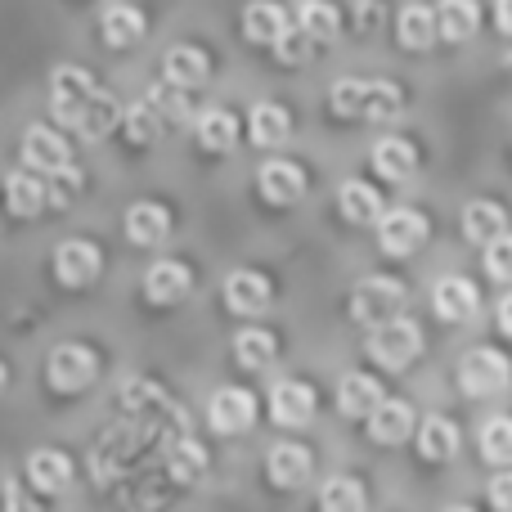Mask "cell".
Returning a JSON list of instances; mask_svg holds the SVG:
<instances>
[{"mask_svg": "<svg viewBox=\"0 0 512 512\" xmlns=\"http://www.w3.org/2000/svg\"><path fill=\"white\" fill-rule=\"evenodd\" d=\"M162 72H167V81H176V86L194 90L207 81V72H212V63H207V54L198 50V45H176V50L162 59Z\"/></svg>", "mask_w": 512, "mask_h": 512, "instance_id": "cell-29", "label": "cell"}, {"mask_svg": "<svg viewBox=\"0 0 512 512\" xmlns=\"http://www.w3.org/2000/svg\"><path fill=\"white\" fill-rule=\"evenodd\" d=\"M99 270H104V252L90 239H68L54 252V274H59L63 288H86L99 279Z\"/></svg>", "mask_w": 512, "mask_h": 512, "instance_id": "cell-7", "label": "cell"}, {"mask_svg": "<svg viewBox=\"0 0 512 512\" xmlns=\"http://www.w3.org/2000/svg\"><path fill=\"white\" fill-rule=\"evenodd\" d=\"M373 167H378L382 180H391V185H400V180H409L418 171V153L409 140H400V135H387V140L373 144Z\"/></svg>", "mask_w": 512, "mask_h": 512, "instance_id": "cell-19", "label": "cell"}, {"mask_svg": "<svg viewBox=\"0 0 512 512\" xmlns=\"http://www.w3.org/2000/svg\"><path fill=\"white\" fill-rule=\"evenodd\" d=\"M283 32H288L283 5H274V0H252V5L243 9V36H248L252 45H279Z\"/></svg>", "mask_w": 512, "mask_h": 512, "instance_id": "cell-18", "label": "cell"}, {"mask_svg": "<svg viewBox=\"0 0 512 512\" xmlns=\"http://www.w3.org/2000/svg\"><path fill=\"white\" fill-rule=\"evenodd\" d=\"M459 427L450 423L445 414H432L423 427H418V454H423L427 463H445V459H454L459 454Z\"/></svg>", "mask_w": 512, "mask_h": 512, "instance_id": "cell-26", "label": "cell"}, {"mask_svg": "<svg viewBox=\"0 0 512 512\" xmlns=\"http://www.w3.org/2000/svg\"><path fill=\"white\" fill-rule=\"evenodd\" d=\"M261 194L270 198V203L288 207V203H297V198L306 194V176H301L297 162L274 158V162H265L261 167Z\"/></svg>", "mask_w": 512, "mask_h": 512, "instance_id": "cell-20", "label": "cell"}, {"mask_svg": "<svg viewBox=\"0 0 512 512\" xmlns=\"http://www.w3.org/2000/svg\"><path fill=\"white\" fill-rule=\"evenodd\" d=\"M405 283L391 279V274H369V279L355 283L351 292V319L364 328H378L387 319L405 315Z\"/></svg>", "mask_w": 512, "mask_h": 512, "instance_id": "cell-1", "label": "cell"}, {"mask_svg": "<svg viewBox=\"0 0 512 512\" xmlns=\"http://www.w3.org/2000/svg\"><path fill=\"white\" fill-rule=\"evenodd\" d=\"M400 45L405 50H427V45L436 41V9L432 5H405L400 9Z\"/></svg>", "mask_w": 512, "mask_h": 512, "instance_id": "cell-32", "label": "cell"}, {"mask_svg": "<svg viewBox=\"0 0 512 512\" xmlns=\"http://www.w3.org/2000/svg\"><path fill=\"white\" fill-rule=\"evenodd\" d=\"M149 104L162 113V122H180V117L189 113V95H185V86H176V81H162V86L149 95Z\"/></svg>", "mask_w": 512, "mask_h": 512, "instance_id": "cell-40", "label": "cell"}, {"mask_svg": "<svg viewBox=\"0 0 512 512\" xmlns=\"http://www.w3.org/2000/svg\"><path fill=\"white\" fill-rule=\"evenodd\" d=\"M378 400H382V387L369 373H346V378L337 382V409H342L346 418H369L373 409H378Z\"/></svg>", "mask_w": 512, "mask_h": 512, "instance_id": "cell-22", "label": "cell"}, {"mask_svg": "<svg viewBox=\"0 0 512 512\" xmlns=\"http://www.w3.org/2000/svg\"><path fill=\"white\" fill-rule=\"evenodd\" d=\"M225 306H230L234 315H261V310L270 306V279L256 270H234L230 279H225Z\"/></svg>", "mask_w": 512, "mask_h": 512, "instance_id": "cell-13", "label": "cell"}, {"mask_svg": "<svg viewBox=\"0 0 512 512\" xmlns=\"http://www.w3.org/2000/svg\"><path fill=\"white\" fill-rule=\"evenodd\" d=\"M126 239L140 248H158L171 239V212L162 203H135L126 212Z\"/></svg>", "mask_w": 512, "mask_h": 512, "instance_id": "cell-15", "label": "cell"}, {"mask_svg": "<svg viewBox=\"0 0 512 512\" xmlns=\"http://www.w3.org/2000/svg\"><path fill=\"white\" fill-rule=\"evenodd\" d=\"M23 162L32 171H41V176H54V171L72 167L68 140H63L59 131H50V126H27L23 131Z\"/></svg>", "mask_w": 512, "mask_h": 512, "instance_id": "cell-10", "label": "cell"}, {"mask_svg": "<svg viewBox=\"0 0 512 512\" xmlns=\"http://www.w3.org/2000/svg\"><path fill=\"white\" fill-rule=\"evenodd\" d=\"M495 23H499V32L512 36V0H495Z\"/></svg>", "mask_w": 512, "mask_h": 512, "instance_id": "cell-45", "label": "cell"}, {"mask_svg": "<svg viewBox=\"0 0 512 512\" xmlns=\"http://www.w3.org/2000/svg\"><path fill=\"white\" fill-rule=\"evenodd\" d=\"M9 387V369H5V364H0V391H5Z\"/></svg>", "mask_w": 512, "mask_h": 512, "instance_id": "cell-47", "label": "cell"}, {"mask_svg": "<svg viewBox=\"0 0 512 512\" xmlns=\"http://www.w3.org/2000/svg\"><path fill=\"white\" fill-rule=\"evenodd\" d=\"M234 355H239L243 369H270L274 355H279V342H274V333H265V328H243L239 337H234Z\"/></svg>", "mask_w": 512, "mask_h": 512, "instance_id": "cell-34", "label": "cell"}, {"mask_svg": "<svg viewBox=\"0 0 512 512\" xmlns=\"http://www.w3.org/2000/svg\"><path fill=\"white\" fill-rule=\"evenodd\" d=\"M95 90H99V81L90 77L86 68H77V63H59V68L50 72V108H54V117H59L63 126H77L81 108L90 104Z\"/></svg>", "mask_w": 512, "mask_h": 512, "instance_id": "cell-5", "label": "cell"}, {"mask_svg": "<svg viewBox=\"0 0 512 512\" xmlns=\"http://www.w3.org/2000/svg\"><path fill=\"white\" fill-rule=\"evenodd\" d=\"M481 459L495 468H512V418L499 414L481 427Z\"/></svg>", "mask_w": 512, "mask_h": 512, "instance_id": "cell-36", "label": "cell"}, {"mask_svg": "<svg viewBox=\"0 0 512 512\" xmlns=\"http://www.w3.org/2000/svg\"><path fill=\"white\" fill-rule=\"evenodd\" d=\"M297 23H301V36H310V41H333L337 36V9L328 5V0H301Z\"/></svg>", "mask_w": 512, "mask_h": 512, "instance_id": "cell-37", "label": "cell"}, {"mask_svg": "<svg viewBox=\"0 0 512 512\" xmlns=\"http://www.w3.org/2000/svg\"><path fill=\"white\" fill-rule=\"evenodd\" d=\"M45 180H50V207H68L81 189V171H72V167L54 171V176H45Z\"/></svg>", "mask_w": 512, "mask_h": 512, "instance_id": "cell-43", "label": "cell"}, {"mask_svg": "<svg viewBox=\"0 0 512 512\" xmlns=\"http://www.w3.org/2000/svg\"><path fill=\"white\" fill-rule=\"evenodd\" d=\"M306 477H310V450L306 445H297V441L274 445L270 450V481L274 486L297 490V486H306Z\"/></svg>", "mask_w": 512, "mask_h": 512, "instance_id": "cell-24", "label": "cell"}, {"mask_svg": "<svg viewBox=\"0 0 512 512\" xmlns=\"http://www.w3.org/2000/svg\"><path fill=\"white\" fill-rule=\"evenodd\" d=\"M409 432H414V405L382 396L378 409L369 414V436L378 445H400V441H409Z\"/></svg>", "mask_w": 512, "mask_h": 512, "instance_id": "cell-14", "label": "cell"}, {"mask_svg": "<svg viewBox=\"0 0 512 512\" xmlns=\"http://www.w3.org/2000/svg\"><path fill=\"white\" fill-rule=\"evenodd\" d=\"M45 378H50L54 391L72 396V391H86L90 382L99 378V355L81 342H63L50 351V364H45Z\"/></svg>", "mask_w": 512, "mask_h": 512, "instance_id": "cell-3", "label": "cell"}, {"mask_svg": "<svg viewBox=\"0 0 512 512\" xmlns=\"http://www.w3.org/2000/svg\"><path fill=\"white\" fill-rule=\"evenodd\" d=\"M512 382V364L504 351H495V346H477V351H468L459 360V387L468 391V396H499Z\"/></svg>", "mask_w": 512, "mask_h": 512, "instance_id": "cell-2", "label": "cell"}, {"mask_svg": "<svg viewBox=\"0 0 512 512\" xmlns=\"http://www.w3.org/2000/svg\"><path fill=\"white\" fill-rule=\"evenodd\" d=\"M315 387L310 382H301V378H288V382H279V387L270 391V418L279 427H306L310 418H315Z\"/></svg>", "mask_w": 512, "mask_h": 512, "instance_id": "cell-9", "label": "cell"}, {"mask_svg": "<svg viewBox=\"0 0 512 512\" xmlns=\"http://www.w3.org/2000/svg\"><path fill=\"white\" fill-rule=\"evenodd\" d=\"M5 203L14 216H36L41 207H50V180L32 167L14 171V176L5 180Z\"/></svg>", "mask_w": 512, "mask_h": 512, "instance_id": "cell-12", "label": "cell"}, {"mask_svg": "<svg viewBox=\"0 0 512 512\" xmlns=\"http://www.w3.org/2000/svg\"><path fill=\"white\" fill-rule=\"evenodd\" d=\"M207 423H212V432H221V436L248 432L256 423V396L243 387H221L212 396V405H207Z\"/></svg>", "mask_w": 512, "mask_h": 512, "instance_id": "cell-8", "label": "cell"}, {"mask_svg": "<svg viewBox=\"0 0 512 512\" xmlns=\"http://www.w3.org/2000/svg\"><path fill=\"white\" fill-rule=\"evenodd\" d=\"M122 126H126V135H131L135 144H153L162 135V113L149 104V99H140V104H131L122 113Z\"/></svg>", "mask_w": 512, "mask_h": 512, "instance_id": "cell-38", "label": "cell"}, {"mask_svg": "<svg viewBox=\"0 0 512 512\" xmlns=\"http://www.w3.org/2000/svg\"><path fill=\"white\" fill-rule=\"evenodd\" d=\"M499 328H504V333L512 337V292H508L504 301H499Z\"/></svg>", "mask_w": 512, "mask_h": 512, "instance_id": "cell-46", "label": "cell"}, {"mask_svg": "<svg viewBox=\"0 0 512 512\" xmlns=\"http://www.w3.org/2000/svg\"><path fill=\"white\" fill-rule=\"evenodd\" d=\"M319 504L328 512H355V508H364V486H355L351 477H333L319 490Z\"/></svg>", "mask_w": 512, "mask_h": 512, "instance_id": "cell-39", "label": "cell"}, {"mask_svg": "<svg viewBox=\"0 0 512 512\" xmlns=\"http://www.w3.org/2000/svg\"><path fill=\"white\" fill-rule=\"evenodd\" d=\"M508 230V216L499 203H486V198H477V203L463 207V239L468 243H490L499 239V234Z\"/></svg>", "mask_w": 512, "mask_h": 512, "instance_id": "cell-28", "label": "cell"}, {"mask_svg": "<svg viewBox=\"0 0 512 512\" xmlns=\"http://www.w3.org/2000/svg\"><path fill=\"white\" fill-rule=\"evenodd\" d=\"M486 274L499 283H512V234L508 230L486 243Z\"/></svg>", "mask_w": 512, "mask_h": 512, "instance_id": "cell-41", "label": "cell"}, {"mask_svg": "<svg viewBox=\"0 0 512 512\" xmlns=\"http://www.w3.org/2000/svg\"><path fill=\"white\" fill-rule=\"evenodd\" d=\"M117 122H122V104H117V99L99 86L95 95H90V104L81 108V117H77V126H72V131H77L81 140H104Z\"/></svg>", "mask_w": 512, "mask_h": 512, "instance_id": "cell-25", "label": "cell"}, {"mask_svg": "<svg viewBox=\"0 0 512 512\" xmlns=\"http://www.w3.org/2000/svg\"><path fill=\"white\" fill-rule=\"evenodd\" d=\"M189 288H194V274H189L180 261H158L149 274H144V292H149V301H158V306L180 301Z\"/></svg>", "mask_w": 512, "mask_h": 512, "instance_id": "cell-23", "label": "cell"}, {"mask_svg": "<svg viewBox=\"0 0 512 512\" xmlns=\"http://www.w3.org/2000/svg\"><path fill=\"white\" fill-rule=\"evenodd\" d=\"M378 243L387 256H409L427 243V216L414 207H396V212H382L378 221Z\"/></svg>", "mask_w": 512, "mask_h": 512, "instance_id": "cell-6", "label": "cell"}, {"mask_svg": "<svg viewBox=\"0 0 512 512\" xmlns=\"http://www.w3.org/2000/svg\"><path fill=\"white\" fill-rule=\"evenodd\" d=\"M400 104H405V95H400L391 81H382V77L364 81V99H360V117H364V122H391V117L400 113Z\"/></svg>", "mask_w": 512, "mask_h": 512, "instance_id": "cell-33", "label": "cell"}, {"mask_svg": "<svg viewBox=\"0 0 512 512\" xmlns=\"http://www.w3.org/2000/svg\"><path fill=\"white\" fill-rule=\"evenodd\" d=\"M432 306H436V315H441V319L463 324V319L477 315L481 292H477V283L463 279V274H445V279L432 288Z\"/></svg>", "mask_w": 512, "mask_h": 512, "instance_id": "cell-11", "label": "cell"}, {"mask_svg": "<svg viewBox=\"0 0 512 512\" xmlns=\"http://www.w3.org/2000/svg\"><path fill=\"white\" fill-rule=\"evenodd\" d=\"M490 504L504 508V512H512V468H504V477L490 481Z\"/></svg>", "mask_w": 512, "mask_h": 512, "instance_id": "cell-44", "label": "cell"}, {"mask_svg": "<svg viewBox=\"0 0 512 512\" xmlns=\"http://www.w3.org/2000/svg\"><path fill=\"white\" fill-rule=\"evenodd\" d=\"M198 140L212 153H230L234 144H239V117H234L230 108H207V113L198 117Z\"/></svg>", "mask_w": 512, "mask_h": 512, "instance_id": "cell-31", "label": "cell"}, {"mask_svg": "<svg viewBox=\"0 0 512 512\" xmlns=\"http://www.w3.org/2000/svg\"><path fill=\"white\" fill-rule=\"evenodd\" d=\"M248 131H252L256 149H279V144L288 140V131H292V117H288V108L283 104L261 99V104H252V113H248Z\"/></svg>", "mask_w": 512, "mask_h": 512, "instance_id": "cell-16", "label": "cell"}, {"mask_svg": "<svg viewBox=\"0 0 512 512\" xmlns=\"http://www.w3.org/2000/svg\"><path fill=\"white\" fill-rule=\"evenodd\" d=\"M99 27H104V41L113 45V50H131L144 36V14L135 5H108Z\"/></svg>", "mask_w": 512, "mask_h": 512, "instance_id": "cell-30", "label": "cell"}, {"mask_svg": "<svg viewBox=\"0 0 512 512\" xmlns=\"http://www.w3.org/2000/svg\"><path fill=\"white\" fill-rule=\"evenodd\" d=\"M27 481H32L41 495H63V490L72 486V463H68V454H59V450H36L32 459H27Z\"/></svg>", "mask_w": 512, "mask_h": 512, "instance_id": "cell-17", "label": "cell"}, {"mask_svg": "<svg viewBox=\"0 0 512 512\" xmlns=\"http://www.w3.org/2000/svg\"><path fill=\"white\" fill-rule=\"evenodd\" d=\"M167 463H171V477L194 486V481H203V472H207V450L198 441H189V436H180V441L171 445Z\"/></svg>", "mask_w": 512, "mask_h": 512, "instance_id": "cell-35", "label": "cell"}, {"mask_svg": "<svg viewBox=\"0 0 512 512\" xmlns=\"http://www.w3.org/2000/svg\"><path fill=\"white\" fill-rule=\"evenodd\" d=\"M477 27H481L477 0H441L436 5V32L445 41H468V36H477Z\"/></svg>", "mask_w": 512, "mask_h": 512, "instance_id": "cell-27", "label": "cell"}, {"mask_svg": "<svg viewBox=\"0 0 512 512\" xmlns=\"http://www.w3.org/2000/svg\"><path fill=\"white\" fill-rule=\"evenodd\" d=\"M418 351H423V333H418V324H409V319H387V324H378L369 333V355L382 364V369H405V364L418 360Z\"/></svg>", "mask_w": 512, "mask_h": 512, "instance_id": "cell-4", "label": "cell"}, {"mask_svg": "<svg viewBox=\"0 0 512 512\" xmlns=\"http://www.w3.org/2000/svg\"><path fill=\"white\" fill-rule=\"evenodd\" d=\"M360 99H364V81L360 77H342L333 86V108L342 117H360Z\"/></svg>", "mask_w": 512, "mask_h": 512, "instance_id": "cell-42", "label": "cell"}, {"mask_svg": "<svg viewBox=\"0 0 512 512\" xmlns=\"http://www.w3.org/2000/svg\"><path fill=\"white\" fill-rule=\"evenodd\" d=\"M337 203H342V216L351 225H378L382 221V194L373 185H364V180H342V189H337Z\"/></svg>", "mask_w": 512, "mask_h": 512, "instance_id": "cell-21", "label": "cell"}]
</instances>
